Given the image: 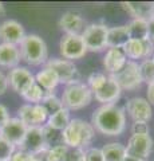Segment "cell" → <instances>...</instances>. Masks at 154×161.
<instances>
[{"label":"cell","mask_w":154,"mask_h":161,"mask_svg":"<svg viewBox=\"0 0 154 161\" xmlns=\"http://www.w3.org/2000/svg\"><path fill=\"white\" fill-rule=\"evenodd\" d=\"M59 50L64 59L72 60L81 59L87 53V48L83 43V39L81 35H68L64 34L61 42H59Z\"/></svg>","instance_id":"obj_7"},{"label":"cell","mask_w":154,"mask_h":161,"mask_svg":"<svg viewBox=\"0 0 154 161\" xmlns=\"http://www.w3.org/2000/svg\"><path fill=\"white\" fill-rule=\"evenodd\" d=\"M101 150L105 161H123V158L126 157L125 145L119 142H109Z\"/></svg>","instance_id":"obj_25"},{"label":"cell","mask_w":154,"mask_h":161,"mask_svg":"<svg viewBox=\"0 0 154 161\" xmlns=\"http://www.w3.org/2000/svg\"><path fill=\"white\" fill-rule=\"evenodd\" d=\"M121 90H135L141 86L142 79L140 74V64L134 60H127L118 73L110 75Z\"/></svg>","instance_id":"obj_5"},{"label":"cell","mask_w":154,"mask_h":161,"mask_svg":"<svg viewBox=\"0 0 154 161\" xmlns=\"http://www.w3.org/2000/svg\"><path fill=\"white\" fill-rule=\"evenodd\" d=\"M26 38L24 27L16 20H6L0 24V39L3 43L8 44H20L23 39Z\"/></svg>","instance_id":"obj_15"},{"label":"cell","mask_w":154,"mask_h":161,"mask_svg":"<svg viewBox=\"0 0 154 161\" xmlns=\"http://www.w3.org/2000/svg\"><path fill=\"white\" fill-rule=\"evenodd\" d=\"M9 161H32L31 153L23 152V150H15V153L12 154V157L9 158Z\"/></svg>","instance_id":"obj_36"},{"label":"cell","mask_w":154,"mask_h":161,"mask_svg":"<svg viewBox=\"0 0 154 161\" xmlns=\"http://www.w3.org/2000/svg\"><path fill=\"white\" fill-rule=\"evenodd\" d=\"M122 7L133 19L149 22L154 18V2H125L122 3Z\"/></svg>","instance_id":"obj_17"},{"label":"cell","mask_w":154,"mask_h":161,"mask_svg":"<svg viewBox=\"0 0 154 161\" xmlns=\"http://www.w3.org/2000/svg\"><path fill=\"white\" fill-rule=\"evenodd\" d=\"M127 58L122 48H109L105 58H103V66H105L106 71H109L111 75L118 73L123 66L126 64Z\"/></svg>","instance_id":"obj_20"},{"label":"cell","mask_w":154,"mask_h":161,"mask_svg":"<svg viewBox=\"0 0 154 161\" xmlns=\"http://www.w3.org/2000/svg\"><path fill=\"white\" fill-rule=\"evenodd\" d=\"M147 24L149 22L142 19H133L130 23L126 24V31L129 35V39L131 40H145L147 39Z\"/></svg>","instance_id":"obj_24"},{"label":"cell","mask_w":154,"mask_h":161,"mask_svg":"<svg viewBox=\"0 0 154 161\" xmlns=\"http://www.w3.org/2000/svg\"><path fill=\"white\" fill-rule=\"evenodd\" d=\"M18 115L19 119L26 125L27 128L29 126H42V124H44L48 118V114L46 112L40 103L38 105H32V103H27L23 105L22 108H19L18 110Z\"/></svg>","instance_id":"obj_10"},{"label":"cell","mask_w":154,"mask_h":161,"mask_svg":"<svg viewBox=\"0 0 154 161\" xmlns=\"http://www.w3.org/2000/svg\"><path fill=\"white\" fill-rule=\"evenodd\" d=\"M62 134L64 145L83 150V148L90 145V142L93 141L95 129L93 128L91 124L86 122V121L81 118H74L70 121V124L66 126Z\"/></svg>","instance_id":"obj_2"},{"label":"cell","mask_w":154,"mask_h":161,"mask_svg":"<svg viewBox=\"0 0 154 161\" xmlns=\"http://www.w3.org/2000/svg\"><path fill=\"white\" fill-rule=\"evenodd\" d=\"M43 134H44V142H46L47 149L50 148H55L59 147V145H63V134L61 130L52 129L44 125L43 126Z\"/></svg>","instance_id":"obj_28"},{"label":"cell","mask_w":154,"mask_h":161,"mask_svg":"<svg viewBox=\"0 0 154 161\" xmlns=\"http://www.w3.org/2000/svg\"><path fill=\"white\" fill-rule=\"evenodd\" d=\"M123 161H143V160H140V158H135V157H130V156H126Z\"/></svg>","instance_id":"obj_43"},{"label":"cell","mask_w":154,"mask_h":161,"mask_svg":"<svg viewBox=\"0 0 154 161\" xmlns=\"http://www.w3.org/2000/svg\"><path fill=\"white\" fill-rule=\"evenodd\" d=\"M149 124L147 122H141V121H135L131 125V133L133 134H149Z\"/></svg>","instance_id":"obj_35"},{"label":"cell","mask_w":154,"mask_h":161,"mask_svg":"<svg viewBox=\"0 0 154 161\" xmlns=\"http://www.w3.org/2000/svg\"><path fill=\"white\" fill-rule=\"evenodd\" d=\"M84 150L78 148H71L66 145V152H64L63 161H83Z\"/></svg>","instance_id":"obj_33"},{"label":"cell","mask_w":154,"mask_h":161,"mask_svg":"<svg viewBox=\"0 0 154 161\" xmlns=\"http://www.w3.org/2000/svg\"><path fill=\"white\" fill-rule=\"evenodd\" d=\"M20 59L28 64L38 66V64L46 63L48 58V50L46 42L35 34L26 35L20 43Z\"/></svg>","instance_id":"obj_3"},{"label":"cell","mask_w":154,"mask_h":161,"mask_svg":"<svg viewBox=\"0 0 154 161\" xmlns=\"http://www.w3.org/2000/svg\"><path fill=\"white\" fill-rule=\"evenodd\" d=\"M19 62H20V51L18 46L8 43L0 44V66L13 69L18 67Z\"/></svg>","instance_id":"obj_21"},{"label":"cell","mask_w":154,"mask_h":161,"mask_svg":"<svg viewBox=\"0 0 154 161\" xmlns=\"http://www.w3.org/2000/svg\"><path fill=\"white\" fill-rule=\"evenodd\" d=\"M93 128L105 136H119L126 126V115L117 105H102L93 113Z\"/></svg>","instance_id":"obj_1"},{"label":"cell","mask_w":154,"mask_h":161,"mask_svg":"<svg viewBox=\"0 0 154 161\" xmlns=\"http://www.w3.org/2000/svg\"><path fill=\"white\" fill-rule=\"evenodd\" d=\"M121 87L117 85V82L114 80L111 77H107L106 82L102 85L101 89H98L95 93H94V97L98 102H101L103 105H111L113 102L119 98L121 95Z\"/></svg>","instance_id":"obj_18"},{"label":"cell","mask_w":154,"mask_h":161,"mask_svg":"<svg viewBox=\"0 0 154 161\" xmlns=\"http://www.w3.org/2000/svg\"><path fill=\"white\" fill-rule=\"evenodd\" d=\"M46 67L52 69L55 74L58 75V79H59V83H71V82H75L78 80V69L77 66L74 64V62L71 60H67V59H58V58H54V59H50Z\"/></svg>","instance_id":"obj_11"},{"label":"cell","mask_w":154,"mask_h":161,"mask_svg":"<svg viewBox=\"0 0 154 161\" xmlns=\"http://www.w3.org/2000/svg\"><path fill=\"white\" fill-rule=\"evenodd\" d=\"M47 150L48 149H43V150H39L36 153H32L31 154L32 161H47Z\"/></svg>","instance_id":"obj_38"},{"label":"cell","mask_w":154,"mask_h":161,"mask_svg":"<svg viewBox=\"0 0 154 161\" xmlns=\"http://www.w3.org/2000/svg\"><path fill=\"white\" fill-rule=\"evenodd\" d=\"M93 92L81 80H75L66 85L62 95V103L67 110H79L90 105Z\"/></svg>","instance_id":"obj_4"},{"label":"cell","mask_w":154,"mask_h":161,"mask_svg":"<svg viewBox=\"0 0 154 161\" xmlns=\"http://www.w3.org/2000/svg\"><path fill=\"white\" fill-rule=\"evenodd\" d=\"M9 119V115H8V110L4 105L0 103V129L4 126V124Z\"/></svg>","instance_id":"obj_37"},{"label":"cell","mask_w":154,"mask_h":161,"mask_svg":"<svg viewBox=\"0 0 154 161\" xmlns=\"http://www.w3.org/2000/svg\"><path fill=\"white\" fill-rule=\"evenodd\" d=\"M129 42V35L125 26H118L107 30V47L122 48Z\"/></svg>","instance_id":"obj_22"},{"label":"cell","mask_w":154,"mask_h":161,"mask_svg":"<svg viewBox=\"0 0 154 161\" xmlns=\"http://www.w3.org/2000/svg\"><path fill=\"white\" fill-rule=\"evenodd\" d=\"M58 24L59 28L68 35H82L84 26H86L84 19L81 15L74 12H66L64 15H62Z\"/></svg>","instance_id":"obj_19"},{"label":"cell","mask_w":154,"mask_h":161,"mask_svg":"<svg viewBox=\"0 0 154 161\" xmlns=\"http://www.w3.org/2000/svg\"><path fill=\"white\" fill-rule=\"evenodd\" d=\"M35 82L42 89L47 90V92H54L59 83V79H58V75L55 74V71H54L52 69L44 67L43 70H40V71L35 75Z\"/></svg>","instance_id":"obj_23"},{"label":"cell","mask_w":154,"mask_h":161,"mask_svg":"<svg viewBox=\"0 0 154 161\" xmlns=\"http://www.w3.org/2000/svg\"><path fill=\"white\" fill-rule=\"evenodd\" d=\"M13 153H15L13 145L0 137V161H9Z\"/></svg>","instance_id":"obj_32"},{"label":"cell","mask_w":154,"mask_h":161,"mask_svg":"<svg viewBox=\"0 0 154 161\" xmlns=\"http://www.w3.org/2000/svg\"><path fill=\"white\" fill-rule=\"evenodd\" d=\"M140 74L142 82H146L147 85L154 83V62L151 59H145L140 64Z\"/></svg>","instance_id":"obj_30"},{"label":"cell","mask_w":154,"mask_h":161,"mask_svg":"<svg viewBox=\"0 0 154 161\" xmlns=\"http://www.w3.org/2000/svg\"><path fill=\"white\" fill-rule=\"evenodd\" d=\"M151 60H153V62H154V53H153V58H151Z\"/></svg>","instance_id":"obj_44"},{"label":"cell","mask_w":154,"mask_h":161,"mask_svg":"<svg viewBox=\"0 0 154 161\" xmlns=\"http://www.w3.org/2000/svg\"><path fill=\"white\" fill-rule=\"evenodd\" d=\"M20 150L27 153H36L39 150L47 149L46 142H44V134H43V126H29L27 128L26 136L19 145Z\"/></svg>","instance_id":"obj_12"},{"label":"cell","mask_w":154,"mask_h":161,"mask_svg":"<svg viewBox=\"0 0 154 161\" xmlns=\"http://www.w3.org/2000/svg\"><path fill=\"white\" fill-rule=\"evenodd\" d=\"M42 106L46 109V112L48 115H52V114H55L56 112H59L61 109H63V103H62V101L59 99L55 94H50L48 97H46L43 101H42Z\"/></svg>","instance_id":"obj_29"},{"label":"cell","mask_w":154,"mask_h":161,"mask_svg":"<svg viewBox=\"0 0 154 161\" xmlns=\"http://www.w3.org/2000/svg\"><path fill=\"white\" fill-rule=\"evenodd\" d=\"M107 27L105 24H88L82 32V39L87 51H102L107 47Z\"/></svg>","instance_id":"obj_6"},{"label":"cell","mask_w":154,"mask_h":161,"mask_svg":"<svg viewBox=\"0 0 154 161\" xmlns=\"http://www.w3.org/2000/svg\"><path fill=\"white\" fill-rule=\"evenodd\" d=\"M4 15H6V7H4L3 3H0V18L4 16Z\"/></svg>","instance_id":"obj_42"},{"label":"cell","mask_w":154,"mask_h":161,"mask_svg":"<svg viewBox=\"0 0 154 161\" xmlns=\"http://www.w3.org/2000/svg\"><path fill=\"white\" fill-rule=\"evenodd\" d=\"M126 156L145 161L151 153L153 140L149 134H133L125 147Z\"/></svg>","instance_id":"obj_9"},{"label":"cell","mask_w":154,"mask_h":161,"mask_svg":"<svg viewBox=\"0 0 154 161\" xmlns=\"http://www.w3.org/2000/svg\"><path fill=\"white\" fill-rule=\"evenodd\" d=\"M83 161H105L102 150L98 148H88L83 153Z\"/></svg>","instance_id":"obj_34"},{"label":"cell","mask_w":154,"mask_h":161,"mask_svg":"<svg viewBox=\"0 0 154 161\" xmlns=\"http://www.w3.org/2000/svg\"><path fill=\"white\" fill-rule=\"evenodd\" d=\"M126 110L133 121H141V122H149L153 115L151 106L147 99L142 97H133L126 102Z\"/></svg>","instance_id":"obj_14"},{"label":"cell","mask_w":154,"mask_h":161,"mask_svg":"<svg viewBox=\"0 0 154 161\" xmlns=\"http://www.w3.org/2000/svg\"><path fill=\"white\" fill-rule=\"evenodd\" d=\"M7 80L13 92L20 94L23 97L27 93V90L35 83V77H34L32 73L28 69L18 66V67H13L12 70H9V73L7 75Z\"/></svg>","instance_id":"obj_8"},{"label":"cell","mask_w":154,"mask_h":161,"mask_svg":"<svg viewBox=\"0 0 154 161\" xmlns=\"http://www.w3.org/2000/svg\"><path fill=\"white\" fill-rule=\"evenodd\" d=\"M106 79H107V77L103 75L102 73H93L87 79V82H88L87 86L93 93H95L98 89L102 87V85L106 82Z\"/></svg>","instance_id":"obj_31"},{"label":"cell","mask_w":154,"mask_h":161,"mask_svg":"<svg viewBox=\"0 0 154 161\" xmlns=\"http://www.w3.org/2000/svg\"><path fill=\"white\" fill-rule=\"evenodd\" d=\"M70 121H71V118H70V110H67L66 108H63V109L59 110V112H56L55 114L48 115L47 126L63 132V130L66 129L67 125L70 124Z\"/></svg>","instance_id":"obj_26"},{"label":"cell","mask_w":154,"mask_h":161,"mask_svg":"<svg viewBox=\"0 0 154 161\" xmlns=\"http://www.w3.org/2000/svg\"><path fill=\"white\" fill-rule=\"evenodd\" d=\"M146 94H147V102L150 103V106H151V105L154 106V83L147 85Z\"/></svg>","instance_id":"obj_40"},{"label":"cell","mask_w":154,"mask_h":161,"mask_svg":"<svg viewBox=\"0 0 154 161\" xmlns=\"http://www.w3.org/2000/svg\"><path fill=\"white\" fill-rule=\"evenodd\" d=\"M122 51L125 53L126 58L130 59H140V58H149L154 53V43L151 40H131L122 47Z\"/></svg>","instance_id":"obj_16"},{"label":"cell","mask_w":154,"mask_h":161,"mask_svg":"<svg viewBox=\"0 0 154 161\" xmlns=\"http://www.w3.org/2000/svg\"><path fill=\"white\" fill-rule=\"evenodd\" d=\"M50 94H54V92H47V90L42 89V87L35 82L31 87L27 90V93L23 95V98L26 99V101H28L29 103L38 105V103H42V101L46 98V97H48Z\"/></svg>","instance_id":"obj_27"},{"label":"cell","mask_w":154,"mask_h":161,"mask_svg":"<svg viewBox=\"0 0 154 161\" xmlns=\"http://www.w3.org/2000/svg\"><path fill=\"white\" fill-rule=\"evenodd\" d=\"M8 89V80H7V75H4L0 71V95H3L7 92Z\"/></svg>","instance_id":"obj_39"},{"label":"cell","mask_w":154,"mask_h":161,"mask_svg":"<svg viewBox=\"0 0 154 161\" xmlns=\"http://www.w3.org/2000/svg\"><path fill=\"white\" fill-rule=\"evenodd\" d=\"M147 31H149V35H147V39L151 40L154 43V18L151 20H149V24H147Z\"/></svg>","instance_id":"obj_41"},{"label":"cell","mask_w":154,"mask_h":161,"mask_svg":"<svg viewBox=\"0 0 154 161\" xmlns=\"http://www.w3.org/2000/svg\"><path fill=\"white\" fill-rule=\"evenodd\" d=\"M27 126L19 118H9L4 126L0 129V137L12 144L13 147L20 145L26 136Z\"/></svg>","instance_id":"obj_13"}]
</instances>
